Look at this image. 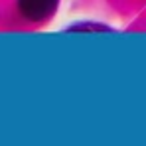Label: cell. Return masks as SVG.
I'll list each match as a JSON object with an SVG mask.
<instances>
[{"mask_svg":"<svg viewBox=\"0 0 146 146\" xmlns=\"http://www.w3.org/2000/svg\"><path fill=\"white\" fill-rule=\"evenodd\" d=\"M57 2L59 0H18V6H20V12L28 20L38 22V20H44L53 14Z\"/></svg>","mask_w":146,"mask_h":146,"instance_id":"cell-1","label":"cell"}]
</instances>
